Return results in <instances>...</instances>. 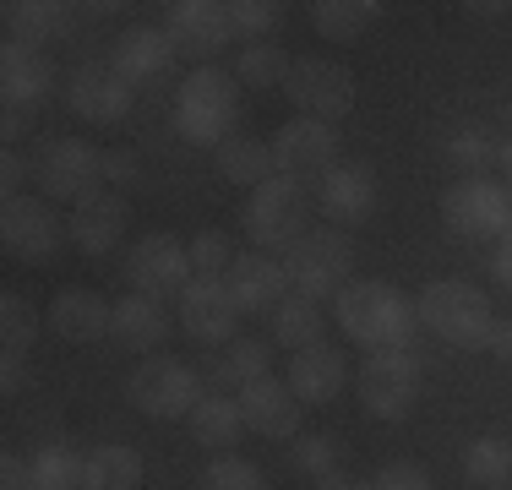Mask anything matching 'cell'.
<instances>
[{
    "mask_svg": "<svg viewBox=\"0 0 512 490\" xmlns=\"http://www.w3.org/2000/svg\"><path fill=\"white\" fill-rule=\"evenodd\" d=\"M338 327L360 349H409L414 333H420V311L404 289L365 278V284H349L338 294Z\"/></svg>",
    "mask_w": 512,
    "mask_h": 490,
    "instance_id": "obj_1",
    "label": "cell"
},
{
    "mask_svg": "<svg viewBox=\"0 0 512 490\" xmlns=\"http://www.w3.org/2000/svg\"><path fill=\"white\" fill-rule=\"evenodd\" d=\"M235 120H240V82L235 71L224 66H197L175 93V126L186 142L197 147H218L235 137Z\"/></svg>",
    "mask_w": 512,
    "mask_h": 490,
    "instance_id": "obj_2",
    "label": "cell"
},
{
    "mask_svg": "<svg viewBox=\"0 0 512 490\" xmlns=\"http://www.w3.org/2000/svg\"><path fill=\"white\" fill-rule=\"evenodd\" d=\"M414 311H420V327H431V333L442 343H453V349H485V338H491V327H496L485 289L463 284V278L425 284V294L414 300Z\"/></svg>",
    "mask_w": 512,
    "mask_h": 490,
    "instance_id": "obj_3",
    "label": "cell"
},
{
    "mask_svg": "<svg viewBox=\"0 0 512 490\" xmlns=\"http://www.w3.org/2000/svg\"><path fill=\"white\" fill-rule=\"evenodd\" d=\"M284 273H289V289L306 294V300L344 294L349 273H355V245H349L344 229H306L284 251Z\"/></svg>",
    "mask_w": 512,
    "mask_h": 490,
    "instance_id": "obj_4",
    "label": "cell"
},
{
    "mask_svg": "<svg viewBox=\"0 0 512 490\" xmlns=\"http://www.w3.org/2000/svg\"><path fill=\"white\" fill-rule=\"evenodd\" d=\"M311 229V196L300 180H289V175H273V180H262V186L251 191V202H246V235L256 240V251H289L300 235Z\"/></svg>",
    "mask_w": 512,
    "mask_h": 490,
    "instance_id": "obj_5",
    "label": "cell"
},
{
    "mask_svg": "<svg viewBox=\"0 0 512 490\" xmlns=\"http://www.w3.org/2000/svg\"><path fill=\"white\" fill-rule=\"evenodd\" d=\"M33 180L50 202H71L77 207L82 196L104 191V153L93 142H77V137H50L33 153Z\"/></svg>",
    "mask_w": 512,
    "mask_h": 490,
    "instance_id": "obj_6",
    "label": "cell"
},
{
    "mask_svg": "<svg viewBox=\"0 0 512 490\" xmlns=\"http://www.w3.org/2000/svg\"><path fill=\"white\" fill-rule=\"evenodd\" d=\"M126 398L137 403L148 420H191V409L207 398V387H202V376L191 371V365L158 354V360H142L137 371H131Z\"/></svg>",
    "mask_w": 512,
    "mask_h": 490,
    "instance_id": "obj_7",
    "label": "cell"
},
{
    "mask_svg": "<svg viewBox=\"0 0 512 490\" xmlns=\"http://www.w3.org/2000/svg\"><path fill=\"white\" fill-rule=\"evenodd\" d=\"M442 224L458 240H502L512 229V196L491 175H463L442 196Z\"/></svg>",
    "mask_w": 512,
    "mask_h": 490,
    "instance_id": "obj_8",
    "label": "cell"
},
{
    "mask_svg": "<svg viewBox=\"0 0 512 490\" xmlns=\"http://www.w3.org/2000/svg\"><path fill=\"white\" fill-rule=\"evenodd\" d=\"M425 387V365L414 349H371L360 365V403L376 420H404Z\"/></svg>",
    "mask_w": 512,
    "mask_h": 490,
    "instance_id": "obj_9",
    "label": "cell"
},
{
    "mask_svg": "<svg viewBox=\"0 0 512 490\" xmlns=\"http://www.w3.org/2000/svg\"><path fill=\"white\" fill-rule=\"evenodd\" d=\"M284 93L289 104L300 109V115L311 120H344L349 109H355V77H349V66H338V60H322V55H306L289 66L284 77Z\"/></svg>",
    "mask_w": 512,
    "mask_h": 490,
    "instance_id": "obj_10",
    "label": "cell"
},
{
    "mask_svg": "<svg viewBox=\"0 0 512 490\" xmlns=\"http://www.w3.org/2000/svg\"><path fill=\"white\" fill-rule=\"evenodd\" d=\"M338 164V131L327 120H311V115H295L289 126H278L273 137V169L300 186H316L327 169Z\"/></svg>",
    "mask_w": 512,
    "mask_h": 490,
    "instance_id": "obj_11",
    "label": "cell"
},
{
    "mask_svg": "<svg viewBox=\"0 0 512 490\" xmlns=\"http://www.w3.org/2000/svg\"><path fill=\"white\" fill-rule=\"evenodd\" d=\"M60 240H71V235L60 224V213L50 207V196H17V202H6V213H0V245L17 262H50L60 251Z\"/></svg>",
    "mask_w": 512,
    "mask_h": 490,
    "instance_id": "obj_12",
    "label": "cell"
},
{
    "mask_svg": "<svg viewBox=\"0 0 512 490\" xmlns=\"http://www.w3.org/2000/svg\"><path fill=\"white\" fill-rule=\"evenodd\" d=\"M164 33L175 39L180 55H191L197 66H213V55L235 39V22H229L224 0H175L164 17Z\"/></svg>",
    "mask_w": 512,
    "mask_h": 490,
    "instance_id": "obj_13",
    "label": "cell"
},
{
    "mask_svg": "<svg viewBox=\"0 0 512 490\" xmlns=\"http://www.w3.org/2000/svg\"><path fill=\"white\" fill-rule=\"evenodd\" d=\"M126 278H131L137 294L164 300V294H180L197 273H191V256H186V245H180L175 235H142L126 251Z\"/></svg>",
    "mask_w": 512,
    "mask_h": 490,
    "instance_id": "obj_14",
    "label": "cell"
},
{
    "mask_svg": "<svg viewBox=\"0 0 512 490\" xmlns=\"http://www.w3.org/2000/svg\"><path fill=\"white\" fill-rule=\"evenodd\" d=\"M240 300L229 294L224 278H191L180 289V327H186L197 343H235L240 327Z\"/></svg>",
    "mask_w": 512,
    "mask_h": 490,
    "instance_id": "obj_15",
    "label": "cell"
},
{
    "mask_svg": "<svg viewBox=\"0 0 512 490\" xmlns=\"http://www.w3.org/2000/svg\"><path fill=\"white\" fill-rule=\"evenodd\" d=\"M66 104L93 126H115V120L131 115V82L109 60H82L66 82Z\"/></svg>",
    "mask_w": 512,
    "mask_h": 490,
    "instance_id": "obj_16",
    "label": "cell"
},
{
    "mask_svg": "<svg viewBox=\"0 0 512 490\" xmlns=\"http://www.w3.org/2000/svg\"><path fill=\"white\" fill-rule=\"evenodd\" d=\"M126 224H131L126 196H120V191H93V196H82V202L71 207L66 235H71V245H77L82 256H104V251H115V245H120Z\"/></svg>",
    "mask_w": 512,
    "mask_h": 490,
    "instance_id": "obj_17",
    "label": "cell"
},
{
    "mask_svg": "<svg viewBox=\"0 0 512 490\" xmlns=\"http://www.w3.org/2000/svg\"><path fill=\"white\" fill-rule=\"evenodd\" d=\"M175 60H180V49H175V39H169L164 28H126L120 44L109 49V66H115L131 88H153V82H164L169 71H175Z\"/></svg>",
    "mask_w": 512,
    "mask_h": 490,
    "instance_id": "obj_18",
    "label": "cell"
},
{
    "mask_svg": "<svg viewBox=\"0 0 512 490\" xmlns=\"http://www.w3.org/2000/svg\"><path fill=\"white\" fill-rule=\"evenodd\" d=\"M55 88V66L44 49H28V44H0V98H6V109H39L44 98Z\"/></svg>",
    "mask_w": 512,
    "mask_h": 490,
    "instance_id": "obj_19",
    "label": "cell"
},
{
    "mask_svg": "<svg viewBox=\"0 0 512 490\" xmlns=\"http://www.w3.org/2000/svg\"><path fill=\"white\" fill-rule=\"evenodd\" d=\"M316 207L333 218V229L344 224H365L376 207V175L371 164H333L322 180H316Z\"/></svg>",
    "mask_w": 512,
    "mask_h": 490,
    "instance_id": "obj_20",
    "label": "cell"
},
{
    "mask_svg": "<svg viewBox=\"0 0 512 490\" xmlns=\"http://www.w3.org/2000/svg\"><path fill=\"white\" fill-rule=\"evenodd\" d=\"M224 284L240 300V311H251V316L267 311V316H273L278 300L289 294V273H284V262H278V256H267V251H240L235 262H229Z\"/></svg>",
    "mask_w": 512,
    "mask_h": 490,
    "instance_id": "obj_21",
    "label": "cell"
},
{
    "mask_svg": "<svg viewBox=\"0 0 512 490\" xmlns=\"http://www.w3.org/2000/svg\"><path fill=\"white\" fill-rule=\"evenodd\" d=\"M300 409L306 403L295 398L289 382H278V376H262V382L240 387V414H246V431H256V436L289 441L300 431Z\"/></svg>",
    "mask_w": 512,
    "mask_h": 490,
    "instance_id": "obj_22",
    "label": "cell"
},
{
    "mask_svg": "<svg viewBox=\"0 0 512 490\" xmlns=\"http://www.w3.org/2000/svg\"><path fill=\"white\" fill-rule=\"evenodd\" d=\"M109 338H115L120 349H131V354H158V349H164V338H169L164 300H153V294H126V300L115 305Z\"/></svg>",
    "mask_w": 512,
    "mask_h": 490,
    "instance_id": "obj_23",
    "label": "cell"
},
{
    "mask_svg": "<svg viewBox=\"0 0 512 490\" xmlns=\"http://www.w3.org/2000/svg\"><path fill=\"white\" fill-rule=\"evenodd\" d=\"M109 322H115V305L93 289H60L50 300V327L66 343H93L109 338Z\"/></svg>",
    "mask_w": 512,
    "mask_h": 490,
    "instance_id": "obj_24",
    "label": "cell"
},
{
    "mask_svg": "<svg viewBox=\"0 0 512 490\" xmlns=\"http://www.w3.org/2000/svg\"><path fill=\"white\" fill-rule=\"evenodd\" d=\"M0 17H6V39L28 49L55 44L71 28V6H60V0H6Z\"/></svg>",
    "mask_w": 512,
    "mask_h": 490,
    "instance_id": "obj_25",
    "label": "cell"
},
{
    "mask_svg": "<svg viewBox=\"0 0 512 490\" xmlns=\"http://www.w3.org/2000/svg\"><path fill=\"white\" fill-rule=\"evenodd\" d=\"M289 387H295L300 403L338 398V387H344V354H338L333 343H311V349H300L295 360H289Z\"/></svg>",
    "mask_w": 512,
    "mask_h": 490,
    "instance_id": "obj_26",
    "label": "cell"
},
{
    "mask_svg": "<svg viewBox=\"0 0 512 490\" xmlns=\"http://www.w3.org/2000/svg\"><path fill=\"white\" fill-rule=\"evenodd\" d=\"M213 164H218V175L224 180H235V186H262V180H273L278 169H273V142H256V137H229V142H218L213 147Z\"/></svg>",
    "mask_w": 512,
    "mask_h": 490,
    "instance_id": "obj_27",
    "label": "cell"
},
{
    "mask_svg": "<svg viewBox=\"0 0 512 490\" xmlns=\"http://www.w3.org/2000/svg\"><path fill=\"white\" fill-rule=\"evenodd\" d=\"M191 436H197L202 447L229 452L240 436H246V414H240V398H229V392H207L197 409H191Z\"/></svg>",
    "mask_w": 512,
    "mask_h": 490,
    "instance_id": "obj_28",
    "label": "cell"
},
{
    "mask_svg": "<svg viewBox=\"0 0 512 490\" xmlns=\"http://www.w3.org/2000/svg\"><path fill=\"white\" fill-rule=\"evenodd\" d=\"M376 17H382V0H316L311 6V28L333 44H355Z\"/></svg>",
    "mask_w": 512,
    "mask_h": 490,
    "instance_id": "obj_29",
    "label": "cell"
},
{
    "mask_svg": "<svg viewBox=\"0 0 512 490\" xmlns=\"http://www.w3.org/2000/svg\"><path fill=\"white\" fill-rule=\"evenodd\" d=\"M88 490H142V452L126 441H104L88 452Z\"/></svg>",
    "mask_w": 512,
    "mask_h": 490,
    "instance_id": "obj_30",
    "label": "cell"
},
{
    "mask_svg": "<svg viewBox=\"0 0 512 490\" xmlns=\"http://www.w3.org/2000/svg\"><path fill=\"white\" fill-rule=\"evenodd\" d=\"M322 327H327V316H322V305H316V300H306V294H284V300H278V311H273V338L284 343L289 354L322 343Z\"/></svg>",
    "mask_w": 512,
    "mask_h": 490,
    "instance_id": "obj_31",
    "label": "cell"
},
{
    "mask_svg": "<svg viewBox=\"0 0 512 490\" xmlns=\"http://www.w3.org/2000/svg\"><path fill=\"white\" fill-rule=\"evenodd\" d=\"M267 343L262 338H235V343H224V354L213 360V387L218 392H229V387H251V382H262L267 376Z\"/></svg>",
    "mask_w": 512,
    "mask_h": 490,
    "instance_id": "obj_32",
    "label": "cell"
},
{
    "mask_svg": "<svg viewBox=\"0 0 512 490\" xmlns=\"http://www.w3.org/2000/svg\"><path fill=\"white\" fill-rule=\"evenodd\" d=\"M463 474H469V485H480V490L512 485V447H507L502 436L469 441V452H463Z\"/></svg>",
    "mask_w": 512,
    "mask_h": 490,
    "instance_id": "obj_33",
    "label": "cell"
},
{
    "mask_svg": "<svg viewBox=\"0 0 512 490\" xmlns=\"http://www.w3.org/2000/svg\"><path fill=\"white\" fill-rule=\"evenodd\" d=\"M289 66H295V60H289L278 44H246L235 55V82L240 88H284Z\"/></svg>",
    "mask_w": 512,
    "mask_h": 490,
    "instance_id": "obj_34",
    "label": "cell"
},
{
    "mask_svg": "<svg viewBox=\"0 0 512 490\" xmlns=\"http://www.w3.org/2000/svg\"><path fill=\"white\" fill-rule=\"evenodd\" d=\"M33 490H88V458L71 447H44L33 458Z\"/></svg>",
    "mask_w": 512,
    "mask_h": 490,
    "instance_id": "obj_35",
    "label": "cell"
},
{
    "mask_svg": "<svg viewBox=\"0 0 512 490\" xmlns=\"http://www.w3.org/2000/svg\"><path fill=\"white\" fill-rule=\"evenodd\" d=\"M229 22L246 44H267V33L284 22V6L278 0H229Z\"/></svg>",
    "mask_w": 512,
    "mask_h": 490,
    "instance_id": "obj_36",
    "label": "cell"
},
{
    "mask_svg": "<svg viewBox=\"0 0 512 490\" xmlns=\"http://www.w3.org/2000/svg\"><path fill=\"white\" fill-rule=\"evenodd\" d=\"M202 490H262V469L240 452H218L202 469Z\"/></svg>",
    "mask_w": 512,
    "mask_h": 490,
    "instance_id": "obj_37",
    "label": "cell"
},
{
    "mask_svg": "<svg viewBox=\"0 0 512 490\" xmlns=\"http://www.w3.org/2000/svg\"><path fill=\"white\" fill-rule=\"evenodd\" d=\"M33 333H39V311H33L22 294H0V338H6V349L28 354Z\"/></svg>",
    "mask_w": 512,
    "mask_h": 490,
    "instance_id": "obj_38",
    "label": "cell"
},
{
    "mask_svg": "<svg viewBox=\"0 0 512 490\" xmlns=\"http://www.w3.org/2000/svg\"><path fill=\"white\" fill-rule=\"evenodd\" d=\"M186 256H191V273L197 278H224L229 262H235V251H229V240L218 235V229H202V235L186 245Z\"/></svg>",
    "mask_w": 512,
    "mask_h": 490,
    "instance_id": "obj_39",
    "label": "cell"
},
{
    "mask_svg": "<svg viewBox=\"0 0 512 490\" xmlns=\"http://www.w3.org/2000/svg\"><path fill=\"white\" fill-rule=\"evenodd\" d=\"M295 469L311 474L316 485H322V480H338V441H333V436H306V441L295 447Z\"/></svg>",
    "mask_w": 512,
    "mask_h": 490,
    "instance_id": "obj_40",
    "label": "cell"
},
{
    "mask_svg": "<svg viewBox=\"0 0 512 490\" xmlns=\"http://www.w3.org/2000/svg\"><path fill=\"white\" fill-rule=\"evenodd\" d=\"M447 153H453L458 169H469V175H485V164L496 158V147H491V137H485L480 126H463V131H453Z\"/></svg>",
    "mask_w": 512,
    "mask_h": 490,
    "instance_id": "obj_41",
    "label": "cell"
},
{
    "mask_svg": "<svg viewBox=\"0 0 512 490\" xmlns=\"http://www.w3.org/2000/svg\"><path fill=\"white\" fill-rule=\"evenodd\" d=\"M371 490H431V480H425L420 463H387V469L371 480Z\"/></svg>",
    "mask_w": 512,
    "mask_h": 490,
    "instance_id": "obj_42",
    "label": "cell"
},
{
    "mask_svg": "<svg viewBox=\"0 0 512 490\" xmlns=\"http://www.w3.org/2000/svg\"><path fill=\"white\" fill-rule=\"evenodd\" d=\"M22 180H28V164H22L17 147H6V158H0V196H6V202H17Z\"/></svg>",
    "mask_w": 512,
    "mask_h": 490,
    "instance_id": "obj_43",
    "label": "cell"
},
{
    "mask_svg": "<svg viewBox=\"0 0 512 490\" xmlns=\"http://www.w3.org/2000/svg\"><path fill=\"white\" fill-rule=\"evenodd\" d=\"M0 485L6 490H33V463H22L17 452H6V458H0Z\"/></svg>",
    "mask_w": 512,
    "mask_h": 490,
    "instance_id": "obj_44",
    "label": "cell"
},
{
    "mask_svg": "<svg viewBox=\"0 0 512 490\" xmlns=\"http://www.w3.org/2000/svg\"><path fill=\"white\" fill-rule=\"evenodd\" d=\"M137 180V158L131 153H104V186H131Z\"/></svg>",
    "mask_w": 512,
    "mask_h": 490,
    "instance_id": "obj_45",
    "label": "cell"
},
{
    "mask_svg": "<svg viewBox=\"0 0 512 490\" xmlns=\"http://www.w3.org/2000/svg\"><path fill=\"white\" fill-rule=\"evenodd\" d=\"M491 273H496V284L512 289V229L502 240H496V256H491Z\"/></svg>",
    "mask_w": 512,
    "mask_h": 490,
    "instance_id": "obj_46",
    "label": "cell"
},
{
    "mask_svg": "<svg viewBox=\"0 0 512 490\" xmlns=\"http://www.w3.org/2000/svg\"><path fill=\"white\" fill-rule=\"evenodd\" d=\"M17 387H22V354H17V349H6V360H0V392L11 398Z\"/></svg>",
    "mask_w": 512,
    "mask_h": 490,
    "instance_id": "obj_47",
    "label": "cell"
},
{
    "mask_svg": "<svg viewBox=\"0 0 512 490\" xmlns=\"http://www.w3.org/2000/svg\"><path fill=\"white\" fill-rule=\"evenodd\" d=\"M485 349H491L502 365H512V322H496V327H491V338H485Z\"/></svg>",
    "mask_w": 512,
    "mask_h": 490,
    "instance_id": "obj_48",
    "label": "cell"
},
{
    "mask_svg": "<svg viewBox=\"0 0 512 490\" xmlns=\"http://www.w3.org/2000/svg\"><path fill=\"white\" fill-rule=\"evenodd\" d=\"M0 137H6V147L22 137V109H6V115H0Z\"/></svg>",
    "mask_w": 512,
    "mask_h": 490,
    "instance_id": "obj_49",
    "label": "cell"
},
{
    "mask_svg": "<svg viewBox=\"0 0 512 490\" xmlns=\"http://www.w3.org/2000/svg\"><path fill=\"white\" fill-rule=\"evenodd\" d=\"M496 164H502V175L512 180V137H507L502 147H496Z\"/></svg>",
    "mask_w": 512,
    "mask_h": 490,
    "instance_id": "obj_50",
    "label": "cell"
},
{
    "mask_svg": "<svg viewBox=\"0 0 512 490\" xmlns=\"http://www.w3.org/2000/svg\"><path fill=\"white\" fill-rule=\"evenodd\" d=\"M316 490H371V485H349V480H322Z\"/></svg>",
    "mask_w": 512,
    "mask_h": 490,
    "instance_id": "obj_51",
    "label": "cell"
}]
</instances>
